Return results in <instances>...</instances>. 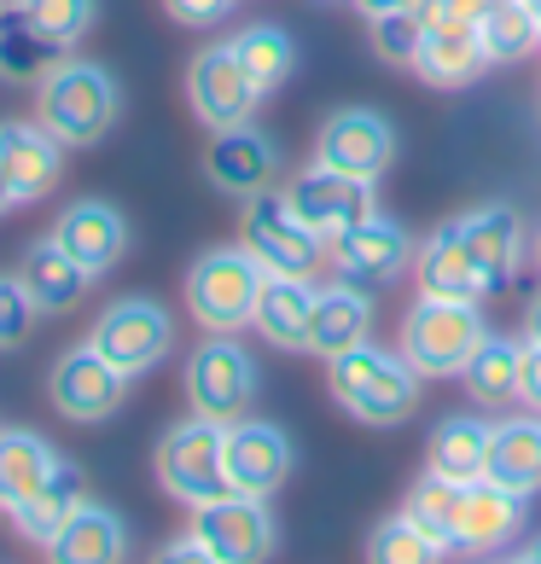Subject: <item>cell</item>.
I'll return each instance as SVG.
<instances>
[{"label":"cell","mask_w":541,"mask_h":564,"mask_svg":"<svg viewBox=\"0 0 541 564\" xmlns=\"http://www.w3.org/2000/svg\"><path fill=\"white\" fill-rule=\"evenodd\" d=\"M122 111V88L106 65H94V58H53L47 70L35 76V122L47 129L58 145H99L111 134V122Z\"/></svg>","instance_id":"cell-1"},{"label":"cell","mask_w":541,"mask_h":564,"mask_svg":"<svg viewBox=\"0 0 541 564\" xmlns=\"http://www.w3.org/2000/svg\"><path fill=\"white\" fill-rule=\"evenodd\" d=\"M420 367L402 349H379V344H356L326 361V390L349 420H361L372 431L402 425L420 408Z\"/></svg>","instance_id":"cell-2"},{"label":"cell","mask_w":541,"mask_h":564,"mask_svg":"<svg viewBox=\"0 0 541 564\" xmlns=\"http://www.w3.org/2000/svg\"><path fill=\"white\" fill-rule=\"evenodd\" d=\"M268 268L245 245H216L186 268V308L204 332L239 338L245 326H257V297H262Z\"/></svg>","instance_id":"cell-3"},{"label":"cell","mask_w":541,"mask_h":564,"mask_svg":"<svg viewBox=\"0 0 541 564\" xmlns=\"http://www.w3.org/2000/svg\"><path fill=\"white\" fill-rule=\"evenodd\" d=\"M484 308L454 303V297H420L402 315V355L420 367V379H448L472 361V349L484 344Z\"/></svg>","instance_id":"cell-4"},{"label":"cell","mask_w":541,"mask_h":564,"mask_svg":"<svg viewBox=\"0 0 541 564\" xmlns=\"http://www.w3.org/2000/svg\"><path fill=\"white\" fill-rule=\"evenodd\" d=\"M239 245L251 250L268 274H291V280H315V274H321V257H326V239H321L297 210H291L280 186H268V193L245 198Z\"/></svg>","instance_id":"cell-5"},{"label":"cell","mask_w":541,"mask_h":564,"mask_svg":"<svg viewBox=\"0 0 541 564\" xmlns=\"http://www.w3.org/2000/svg\"><path fill=\"white\" fill-rule=\"evenodd\" d=\"M186 408L198 420L234 425L257 408V355L239 338H221L210 332L193 355H186Z\"/></svg>","instance_id":"cell-6"},{"label":"cell","mask_w":541,"mask_h":564,"mask_svg":"<svg viewBox=\"0 0 541 564\" xmlns=\"http://www.w3.org/2000/svg\"><path fill=\"white\" fill-rule=\"evenodd\" d=\"M221 443H227V425L216 420H181L158 436V484L170 500H181L186 512L204 507V500L227 495V466H221Z\"/></svg>","instance_id":"cell-7"},{"label":"cell","mask_w":541,"mask_h":564,"mask_svg":"<svg viewBox=\"0 0 541 564\" xmlns=\"http://www.w3.org/2000/svg\"><path fill=\"white\" fill-rule=\"evenodd\" d=\"M88 344L106 355L122 379H140V372H152L163 355L175 349V321L158 297H117L106 315L94 321Z\"/></svg>","instance_id":"cell-8"},{"label":"cell","mask_w":541,"mask_h":564,"mask_svg":"<svg viewBox=\"0 0 541 564\" xmlns=\"http://www.w3.org/2000/svg\"><path fill=\"white\" fill-rule=\"evenodd\" d=\"M221 466H227V495L268 500V495H280V489H285L291 466H297V448H291V431H285V425L245 413V420L227 425Z\"/></svg>","instance_id":"cell-9"},{"label":"cell","mask_w":541,"mask_h":564,"mask_svg":"<svg viewBox=\"0 0 541 564\" xmlns=\"http://www.w3.org/2000/svg\"><path fill=\"white\" fill-rule=\"evenodd\" d=\"M193 535L210 547L216 564H268L280 547L274 512H268V500L251 495H216L193 507Z\"/></svg>","instance_id":"cell-10"},{"label":"cell","mask_w":541,"mask_h":564,"mask_svg":"<svg viewBox=\"0 0 541 564\" xmlns=\"http://www.w3.org/2000/svg\"><path fill=\"white\" fill-rule=\"evenodd\" d=\"M315 163H326L338 175H356V181H379L397 163V129L372 106H338L315 134Z\"/></svg>","instance_id":"cell-11"},{"label":"cell","mask_w":541,"mask_h":564,"mask_svg":"<svg viewBox=\"0 0 541 564\" xmlns=\"http://www.w3.org/2000/svg\"><path fill=\"white\" fill-rule=\"evenodd\" d=\"M285 204L297 210L315 234L332 245L338 234H349L361 216L379 210V181H356V175H338V170H326V163H309V170H297L285 186Z\"/></svg>","instance_id":"cell-12"},{"label":"cell","mask_w":541,"mask_h":564,"mask_svg":"<svg viewBox=\"0 0 541 564\" xmlns=\"http://www.w3.org/2000/svg\"><path fill=\"white\" fill-rule=\"evenodd\" d=\"M257 88L251 76H245L234 41H216V47H198L193 65H186V106H193V117L204 122V129H239V122H251L257 111Z\"/></svg>","instance_id":"cell-13"},{"label":"cell","mask_w":541,"mask_h":564,"mask_svg":"<svg viewBox=\"0 0 541 564\" xmlns=\"http://www.w3.org/2000/svg\"><path fill=\"white\" fill-rule=\"evenodd\" d=\"M47 395H53V408L65 413L71 425H106L111 413L122 408V395H129V379H122L94 344H76V349H65L53 361Z\"/></svg>","instance_id":"cell-14"},{"label":"cell","mask_w":541,"mask_h":564,"mask_svg":"<svg viewBox=\"0 0 541 564\" xmlns=\"http://www.w3.org/2000/svg\"><path fill=\"white\" fill-rule=\"evenodd\" d=\"M332 268H338V280H349V285L379 291L390 280H402V268H413V234L397 216L372 210L349 227V234L332 239Z\"/></svg>","instance_id":"cell-15"},{"label":"cell","mask_w":541,"mask_h":564,"mask_svg":"<svg viewBox=\"0 0 541 564\" xmlns=\"http://www.w3.org/2000/svg\"><path fill=\"white\" fill-rule=\"evenodd\" d=\"M204 175H210L216 193L227 198H257L280 181V145L268 140L262 129L239 122V129H216L210 134V152H204Z\"/></svg>","instance_id":"cell-16"},{"label":"cell","mask_w":541,"mask_h":564,"mask_svg":"<svg viewBox=\"0 0 541 564\" xmlns=\"http://www.w3.org/2000/svg\"><path fill=\"white\" fill-rule=\"evenodd\" d=\"M413 280H420V297H454V303H484L489 297V280L477 274V262H472L461 216L431 227V234L413 245Z\"/></svg>","instance_id":"cell-17"},{"label":"cell","mask_w":541,"mask_h":564,"mask_svg":"<svg viewBox=\"0 0 541 564\" xmlns=\"http://www.w3.org/2000/svg\"><path fill=\"white\" fill-rule=\"evenodd\" d=\"M420 70L431 88H472L477 76L489 70V47H484V30L461 12H443L425 24V47H420Z\"/></svg>","instance_id":"cell-18"},{"label":"cell","mask_w":541,"mask_h":564,"mask_svg":"<svg viewBox=\"0 0 541 564\" xmlns=\"http://www.w3.org/2000/svg\"><path fill=\"white\" fill-rule=\"evenodd\" d=\"M0 175H7L18 204L47 198L58 175H65V145L41 122H0Z\"/></svg>","instance_id":"cell-19"},{"label":"cell","mask_w":541,"mask_h":564,"mask_svg":"<svg viewBox=\"0 0 541 564\" xmlns=\"http://www.w3.org/2000/svg\"><path fill=\"white\" fill-rule=\"evenodd\" d=\"M53 239L99 280L106 268L122 262V250H129V221H122V210L106 198H76V204H65V216L53 221Z\"/></svg>","instance_id":"cell-20"},{"label":"cell","mask_w":541,"mask_h":564,"mask_svg":"<svg viewBox=\"0 0 541 564\" xmlns=\"http://www.w3.org/2000/svg\"><path fill=\"white\" fill-rule=\"evenodd\" d=\"M466 227V245H472V262H477V274L489 280V291H501L512 274H518V262H524V216L512 210V204H477V210L461 216Z\"/></svg>","instance_id":"cell-21"},{"label":"cell","mask_w":541,"mask_h":564,"mask_svg":"<svg viewBox=\"0 0 541 564\" xmlns=\"http://www.w3.org/2000/svg\"><path fill=\"white\" fill-rule=\"evenodd\" d=\"M524 507L530 495H512L489 477L466 484V500H461V541L454 553H495V547H512L518 530H524Z\"/></svg>","instance_id":"cell-22"},{"label":"cell","mask_w":541,"mask_h":564,"mask_svg":"<svg viewBox=\"0 0 541 564\" xmlns=\"http://www.w3.org/2000/svg\"><path fill=\"white\" fill-rule=\"evenodd\" d=\"M88 507V471L76 466V459L58 454V466L41 477V489L30 500H18L12 507V524L24 541H35V547H47V541L71 524V518Z\"/></svg>","instance_id":"cell-23"},{"label":"cell","mask_w":541,"mask_h":564,"mask_svg":"<svg viewBox=\"0 0 541 564\" xmlns=\"http://www.w3.org/2000/svg\"><path fill=\"white\" fill-rule=\"evenodd\" d=\"M367 332H372V297L361 285L338 280L315 291V315H309V355L315 361H332V355L367 344Z\"/></svg>","instance_id":"cell-24"},{"label":"cell","mask_w":541,"mask_h":564,"mask_svg":"<svg viewBox=\"0 0 541 564\" xmlns=\"http://www.w3.org/2000/svg\"><path fill=\"white\" fill-rule=\"evenodd\" d=\"M41 553H47V564H122L129 558V524L111 507L88 500Z\"/></svg>","instance_id":"cell-25"},{"label":"cell","mask_w":541,"mask_h":564,"mask_svg":"<svg viewBox=\"0 0 541 564\" xmlns=\"http://www.w3.org/2000/svg\"><path fill=\"white\" fill-rule=\"evenodd\" d=\"M18 280L30 285V297H35L41 315L76 308L82 297H88V285H94V274H88V268H82L53 234H47V239H35V245L24 250V268H18Z\"/></svg>","instance_id":"cell-26"},{"label":"cell","mask_w":541,"mask_h":564,"mask_svg":"<svg viewBox=\"0 0 541 564\" xmlns=\"http://www.w3.org/2000/svg\"><path fill=\"white\" fill-rule=\"evenodd\" d=\"M489 484H501L512 495H535L541 489V413H512L495 425L489 436Z\"/></svg>","instance_id":"cell-27"},{"label":"cell","mask_w":541,"mask_h":564,"mask_svg":"<svg viewBox=\"0 0 541 564\" xmlns=\"http://www.w3.org/2000/svg\"><path fill=\"white\" fill-rule=\"evenodd\" d=\"M315 280H291V274H268L262 297H257V332L274 349H309V315H315Z\"/></svg>","instance_id":"cell-28"},{"label":"cell","mask_w":541,"mask_h":564,"mask_svg":"<svg viewBox=\"0 0 541 564\" xmlns=\"http://www.w3.org/2000/svg\"><path fill=\"white\" fill-rule=\"evenodd\" d=\"M518 372H524V344L501 338V332H484V344L472 349L461 379L477 408H507V402H518Z\"/></svg>","instance_id":"cell-29"},{"label":"cell","mask_w":541,"mask_h":564,"mask_svg":"<svg viewBox=\"0 0 541 564\" xmlns=\"http://www.w3.org/2000/svg\"><path fill=\"white\" fill-rule=\"evenodd\" d=\"M489 436L495 425L489 420H477V413H454V420H443L431 431V471H443L454 477V484H477L489 466Z\"/></svg>","instance_id":"cell-30"},{"label":"cell","mask_w":541,"mask_h":564,"mask_svg":"<svg viewBox=\"0 0 541 564\" xmlns=\"http://www.w3.org/2000/svg\"><path fill=\"white\" fill-rule=\"evenodd\" d=\"M58 466V448L41 431H0V512H12L18 500H30L41 489V477Z\"/></svg>","instance_id":"cell-31"},{"label":"cell","mask_w":541,"mask_h":564,"mask_svg":"<svg viewBox=\"0 0 541 564\" xmlns=\"http://www.w3.org/2000/svg\"><path fill=\"white\" fill-rule=\"evenodd\" d=\"M461 500H466V484H454V477L425 466V477H413V489L402 500V518L413 530H425L436 547L454 553V541H461Z\"/></svg>","instance_id":"cell-32"},{"label":"cell","mask_w":541,"mask_h":564,"mask_svg":"<svg viewBox=\"0 0 541 564\" xmlns=\"http://www.w3.org/2000/svg\"><path fill=\"white\" fill-rule=\"evenodd\" d=\"M234 53H239V65H245V76H251V88L262 99L274 88H285L291 70H297V47H291V35L280 24H245L234 35Z\"/></svg>","instance_id":"cell-33"},{"label":"cell","mask_w":541,"mask_h":564,"mask_svg":"<svg viewBox=\"0 0 541 564\" xmlns=\"http://www.w3.org/2000/svg\"><path fill=\"white\" fill-rule=\"evenodd\" d=\"M12 7L24 12V24L47 41L53 53L76 47V41L94 30V18H99V0H12Z\"/></svg>","instance_id":"cell-34"},{"label":"cell","mask_w":541,"mask_h":564,"mask_svg":"<svg viewBox=\"0 0 541 564\" xmlns=\"http://www.w3.org/2000/svg\"><path fill=\"white\" fill-rule=\"evenodd\" d=\"M477 30H484L489 65H518V58H530L541 47V18L524 7V0H501Z\"/></svg>","instance_id":"cell-35"},{"label":"cell","mask_w":541,"mask_h":564,"mask_svg":"<svg viewBox=\"0 0 541 564\" xmlns=\"http://www.w3.org/2000/svg\"><path fill=\"white\" fill-rule=\"evenodd\" d=\"M448 547H436L425 530H413L408 518H385V524H372L367 535V564H443Z\"/></svg>","instance_id":"cell-36"},{"label":"cell","mask_w":541,"mask_h":564,"mask_svg":"<svg viewBox=\"0 0 541 564\" xmlns=\"http://www.w3.org/2000/svg\"><path fill=\"white\" fill-rule=\"evenodd\" d=\"M367 30H372V53H379L385 65H397V70L420 65V47H425V18H420V7L367 18Z\"/></svg>","instance_id":"cell-37"},{"label":"cell","mask_w":541,"mask_h":564,"mask_svg":"<svg viewBox=\"0 0 541 564\" xmlns=\"http://www.w3.org/2000/svg\"><path fill=\"white\" fill-rule=\"evenodd\" d=\"M47 53L53 47L24 24V12L0 7V70H7V76H41V70H47Z\"/></svg>","instance_id":"cell-38"},{"label":"cell","mask_w":541,"mask_h":564,"mask_svg":"<svg viewBox=\"0 0 541 564\" xmlns=\"http://www.w3.org/2000/svg\"><path fill=\"white\" fill-rule=\"evenodd\" d=\"M35 321H41V308L30 297V285L18 280V274H7V280H0V349H18V344L30 338Z\"/></svg>","instance_id":"cell-39"},{"label":"cell","mask_w":541,"mask_h":564,"mask_svg":"<svg viewBox=\"0 0 541 564\" xmlns=\"http://www.w3.org/2000/svg\"><path fill=\"white\" fill-rule=\"evenodd\" d=\"M170 7V18L175 24H186V30H216L227 12L239 7V0H163Z\"/></svg>","instance_id":"cell-40"},{"label":"cell","mask_w":541,"mask_h":564,"mask_svg":"<svg viewBox=\"0 0 541 564\" xmlns=\"http://www.w3.org/2000/svg\"><path fill=\"white\" fill-rule=\"evenodd\" d=\"M152 564H216V558H210V547H204L193 530H186V535H175V541H163V547L152 553Z\"/></svg>","instance_id":"cell-41"},{"label":"cell","mask_w":541,"mask_h":564,"mask_svg":"<svg viewBox=\"0 0 541 564\" xmlns=\"http://www.w3.org/2000/svg\"><path fill=\"white\" fill-rule=\"evenodd\" d=\"M518 402L541 413V344H530V338H524V372H518Z\"/></svg>","instance_id":"cell-42"},{"label":"cell","mask_w":541,"mask_h":564,"mask_svg":"<svg viewBox=\"0 0 541 564\" xmlns=\"http://www.w3.org/2000/svg\"><path fill=\"white\" fill-rule=\"evenodd\" d=\"M408 7H420V0H356L361 18H385V12H408Z\"/></svg>","instance_id":"cell-43"},{"label":"cell","mask_w":541,"mask_h":564,"mask_svg":"<svg viewBox=\"0 0 541 564\" xmlns=\"http://www.w3.org/2000/svg\"><path fill=\"white\" fill-rule=\"evenodd\" d=\"M524 338H530V344H541V297L530 303V315H524Z\"/></svg>","instance_id":"cell-44"},{"label":"cell","mask_w":541,"mask_h":564,"mask_svg":"<svg viewBox=\"0 0 541 564\" xmlns=\"http://www.w3.org/2000/svg\"><path fill=\"white\" fill-rule=\"evenodd\" d=\"M507 564H541V535H535V541H530V547L518 553V558H507Z\"/></svg>","instance_id":"cell-45"},{"label":"cell","mask_w":541,"mask_h":564,"mask_svg":"<svg viewBox=\"0 0 541 564\" xmlns=\"http://www.w3.org/2000/svg\"><path fill=\"white\" fill-rule=\"evenodd\" d=\"M12 204H18V198H12V186H7V175H0V216H7Z\"/></svg>","instance_id":"cell-46"},{"label":"cell","mask_w":541,"mask_h":564,"mask_svg":"<svg viewBox=\"0 0 541 564\" xmlns=\"http://www.w3.org/2000/svg\"><path fill=\"white\" fill-rule=\"evenodd\" d=\"M524 7H530V12H535V18H541V0H524Z\"/></svg>","instance_id":"cell-47"},{"label":"cell","mask_w":541,"mask_h":564,"mask_svg":"<svg viewBox=\"0 0 541 564\" xmlns=\"http://www.w3.org/2000/svg\"><path fill=\"white\" fill-rule=\"evenodd\" d=\"M535 262H541V234H535Z\"/></svg>","instance_id":"cell-48"},{"label":"cell","mask_w":541,"mask_h":564,"mask_svg":"<svg viewBox=\"0 0 541 564\" xmlns=\"http://www.w3.org/2000/svg\"><path fill=\"white\" fill-rule=\"evenodd\" d=\"M0 7H12V0H0Z\"/></svg>","instance_id":"cell-49"},{"label":"cell","mask_w":541,"mask_h":564,"mask_svg":"<svg viewBox=\"0 0 541 564\" xmlns=\"http://www.w3.org/2000/svg\"><path fill=\"white\" fill-rule=\"evenodd\" d=\"M448 7H454V0H448Z\"/></svg>","instance_id":"cell-50"}]
</instances>
